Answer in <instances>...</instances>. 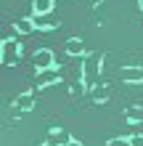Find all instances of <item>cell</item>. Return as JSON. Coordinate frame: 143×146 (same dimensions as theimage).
Returning <instances> with one entry per match:
<instances>
[{"mask_svg": "<svg viewBox=\"0 0 143 146\" xmlns=\"http://www.w3.org/2000/svg\"><path fill=\"white\" fill-rule=\"evenodd\" d=\"M106 146H132V141L130 138H111Z\"/></svg>", "mask_w": 143, "mask_h": 146, "instance_id": "obj_12", "label": "cell"}, {"mask_svg": "<svg viewBox=\"0 0 143 146\" xmlns=\"http://www.w3.org/2000/svg\"><path fill=\"white\" fill-rule=\"evenodd\" d=\"M13 27H16V32H19V35H32V32L37 29V21L29 19V16H24V19H19Z\"/></svg>", "mask_w": 143, "mask_h": 146, "instance_id": "obj_6", "label": "cell"}, {"mask_svg": "<svg viewBox=\"0 0 143 146\" xmlns=\"http://www.w3.org/2000/svg\"><path fill=\"white\" fill-rule=\"evenodd\" d=\"M101 56H90L85 64H82V82L85 85H93V80H96V74H101Z\"/></svg>", "mask_w": 143, "mask_h": 146, "instance_id": "obj_2", "label": "cell"}, {"mask_svg": "<svg viewBox=\"0 0 143 146\" xmlns=\"http://www.w3.org/2000/svg\"><path fill=\"white\" fill-rule=\"evenodd\" d=\"M53 82H58V69L37 72V85H53Z\"/></svg>", "mask_w": 143, "mask_h": 146, "instance_id": "obj_9", "label": "cell"}, {"mask_svg": "<svg viewBox=\"0 0 143 146\" xmlns=\"http://www.w3.org/2000/svg\"><path fill=\"white\" fill-rule=\"evenodd\" d=\"M93 98H96V101H106V98H109V88H103V85L93 88Z\"/></svg>", "mask_w": 143, "mask_h": 146, "instance_id": "obj_11", "label": "cell"}, {"mask_svg": "<svg viewBox=\"0 0 143 146\" xmlns=\"http://www.w3.org/2000/svg\"><path fill=\"white\" fill-rule=\"evenodd\" d=\"M119 77H122V82L138 85V82H143V69H140V66H122Z\"/></svg>", "mask_w": 143, "mask_h": 146, "instance_id": "obj_4", "label": "cell"}, {"mask_svg": "<svg viewBox=\"0 0 143 146\" xmlns=\"http://www.w3.org/2000/svg\"><path fill=\"white\" fill-rule=\"evenodd\" d=\"M138 5H140V8H143V0H138Z\"/></svg>", "mask_w": 143, "mask_h": 146, "instance_id": "obj_16", "label": "cell"}, {"mask_svg": "<svg viewBox=\"0 0 143 146\" xmlns=\"http://www.w3.org/2000/svg\"><path fill=\"white\" fill-rule=\"evenodd\" d=\"M32 61H35V69H37V72H45V69H53V61H56V56H53V50H48V48H40V50H35Z\"/></svg>", "mask_w": 143, "mask_h": 146, "instance_id": "obj_3", "label": "cell"}, {"mask_svg": "<svg viewBox=\"0 0 143 146\" xmlns=\"http://www.w3.org/2000/svg\"><path fill=\"white\" fill-rule=\"evenodd\" d=\"M13 106H19L21 111H29L32 106H35V93L27 90V93H19V96L13 98Z\"/></svg>", "mask_w": 143, "mask_h": 146, "instance_id": "obj_5", "label": "cell"}, {"mask_svg": "<svg viewBox=\"0 0 143 146\" xmlns=\"http://www.w3.org/2000/svg\"><path fill=\"white\" fill-rule=\"evenodd\" d=\"M35 21H37V29H56L58 27V21L48 19V16H40V19H35Z\"/></svg>", "mask_w": 143, "mask_h": 146, "instance_id": "obj_10", "label": "cell"}, {"mask_svg": "<svg viewBox=\"0 0 143 146\" xmlns=\"http://www.w3.org/2000/svg\"><path fill=\"white\" fill-rule=\"evenodd\" d=\"M66 146H82V141H69Z\"/></svg>", "mask_w": 143, "mask_h": 146, "instance_id": "obj_15", "label": "cell"}, {"mask_svg": "<svg viewBox=\"0 0 143 146\" xmlns=\"http://www.w3.org/2000/svg\"><path fill=\"white\" fill-rule=\"evenodd\" d=\"M66 53H69V56H82V53H85L82 40L80 37H69V40H66Z\"/></svg>", "mask_w": 143, "mask_h": 146, "instance_id": "obj_8", "label": "cell"}, {"mask_svg": "<svg viewBox=\"0 0 143 146\" xmlns=\"http://www.w3.org/2000/svg\"><path fill=\"white\" fill-rule=\"evenodd\" d=\"M130 141L132 146H143V135H130Z\"/></svg>", "mask_w": 143, "mask_h": 146, "instance_id": "obj_14", "label": "cell"}, {"mask_svg": "<svg viewBox=\"0 0 143 146\" xmlns=\"http://www.w3.org/2000/svg\"><path fill=\"white\" fill-rule=\"evenodd\" d=\"M32 11H35L37 19L40 16H48L50 11H53V0H35V3H32Z\"/></svg>", "mask_w": 143, "mask_h": 146, "instance_id": "obj_7", "label": "cell"}, {"mask_svg": "<svg viewBox=\"0 0 143 146\" xmlns=\"http://www.w3.org/2000/svg\"><path fill=\"white\" fill-rule=\"evenodd\" d=\"M127 117H130V119H140L143 114H140V111H138V109H127Z\"/></svg>", "mask_w": 143, "mask_h": 146, "instance_id": "obj_13", "label": "cell"}, {"mask_svg": "<svg viewBox=\"0 0 143 146\" xmlns=\"http://www.w3.org/2000/svg\"><path fill=\"white\" fill-rule=\"evenodd\" d=\"M21 56V45L16 40H3V53H0V58H3L5 66H13L16 61H19Z\"/></svg>", "mask_w": 143, "mask_h": 146, "instance_id": "obj_1", "label": "cell"}]
</instances>
